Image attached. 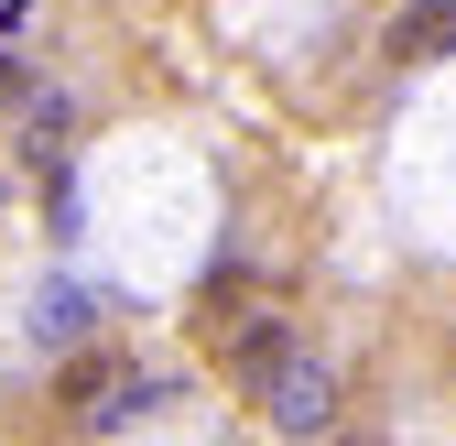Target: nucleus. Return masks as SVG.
<instances>
[{"mask_svg":"<svg viewBox=\"0 0 456 446\" xmlns=\"http://www.w3.org/2000/svg\"><path fill=\"white\" fill-rule=\"evenodd\" d=\"M196 326H207V349H217L228 370H240V381H250V370H272L282 349H294V338H282V316H272V305H228V316H196Z\"/></svg>","mask_w":456,"mask_h":446,"instance_id":"obj_2","label":"nucleus"},{"mask_svg":"<svg viewBox=\"0 0 456 446\" xmlns=\"http://www.w3.org/2000/svg\"><path fill=\"white\" fill-rule=\"evenodd\" d=\"M445 44H456V0H413V12L391 22V54H403V66H435Z\"/></svg>","mask_w":456,"mask_h":446,"instance_id":"obj_3","label":"nucleus"},{"mask_svg":"<svg viewBox=\"0 0 456 446\" xmlns=\"http://www.w3.org/2000/svg\"><path fill=\"white\" fill-rule=\"evenodd\" d=\"M66 120H77L66 87H33V98H22V131H66Z\"/></svg>","mask_w":456,"mask_h":446,"instance_id":"obj_6","label":"nucleus"},{"mask_svg":"<svg viewBox=\"0 0 456 446\" xmlns=\"http://www.w3.org/2000/svg\"><path fill=\"white\" fill-rule=\"evenodd\" d=\"M22 98H33V77L12 66V54H0V109H22Z\"/></svg>","mask_w":456,"mask_h":446,"instance_id":"obj_7","label":"nucleus"},{"mask_svg":"<svg viewBox=\"0 0 456 446\" xmlns=\"http://www.w3.org/2000/svg\"><path fill=\"white\" fill-rule=\"evenodd\" d=\"M87 316H98V305H87L77 284H54V294L33 305V338H44V349H77V338H87Z\"/></svg>","mask_w":456,"mask_h":446,"instance_id":"obj_4","label":"nucleus"},{"mask_svg":"<svg viewBox=\"0 0 456 446\" xmlns=\"http://www.w3.org/2000/svg\"><path fill=\"white\" fill-rule=\"evenodd\" d=\"M152 403H163V381H120V370H109V392L87 403V425H98V435H109V425H142Z\"/></svg>","mask_w":456,"mask_h":446,"instance_id":"obj_5","label":"nucleus"},{"mask_svg":"<svg viewBox=\"0 0 456 446\" xmlns=\"http://www.w3.org/2000/svg\"><path fill=\"white\" fill-rule=\"evenodd\" d=\"M250 392H261V414H272L282 435H326V425H337V381H326V359H305V349H282L272 370H250Z\"/></svg>","mask_w":456,"mask_h":446,"instance_id":"obj_1","label":"nucleus"}]
</instances>
